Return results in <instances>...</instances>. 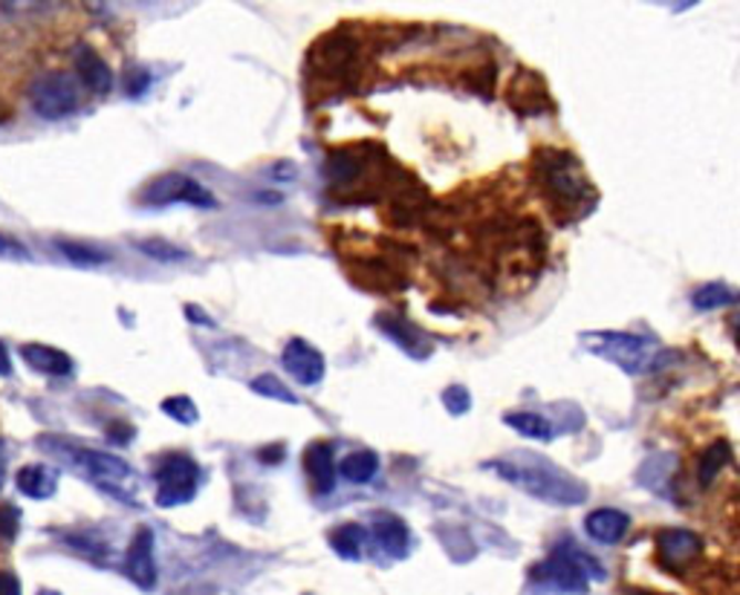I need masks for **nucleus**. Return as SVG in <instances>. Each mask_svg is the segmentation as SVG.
<instances>
[{
  "label": "nucleus",
  "instance_id": "nucleus-1",
  "mask_svg": "<svg viewBox=\"0 0 740 595\" xmlns=\"http://www.w3.org/2000/svg\"><path fill=\"white\" fill-rule=\"evenodd\" d=\"M483 469L498 471V477L509 480L521 491L544 500V503H555V507H579L587 500V486L582 480L570 477L567 471L553 466L541 455L501 457V460L487 462Z\"/></svg>",
  "mask_w": 740,
  "mask_h": 595
},
{
  "label": "nucleus",
  "instance_id": "nucleus-2",
  "mask_svg": "<svg viewBox=\"0 0 740 595\" xmlns=\"http://www.w3.org/2000/svg\"><path fill=\"white\" fill-rule=\"evenodd\" d=\"M38 446L44 448L46 455H53L55 460L64 462V466L79 471L84 480H91L98 491H105V494L122 500V503H136L134 489H127V483H134V469L119 455L75 446L70 439L53 437V434L38 437Z\"/></svg>",
  "mask_w": 740,
  "mask_h": 595
},
{
  "label": "nucleus",
  "instance_id": "nucleus-3",
  "mask_svg": "<svg viewBox=\"0 0 740 595\" xmlns=\"http://www.w3.org/2000/svg\"><path fill=\"white\" fill-rule=\"evenodd\" d=\"M532 584L546 589H559L567 595H587L591 581H605V570L598 566V561L570 541L555 543L550 559L532 566L530 573Z\"/></svg>",
  "mask_w": 740,
  "mask_h": 595
},
{
  "label": "nucleus",
  "instance_id": "nucleus-4",
  "mask_svg": "<svg viewBox=\"0 0 740 595\" xmlns=\"http://www.w3.org/2000/svg\"><path fill=\"white\" fill-rule=\"evenodd\" d=\"M582 344L593 356H602L607 362H614L616 367H622L625 373L636 376V373H645L650 367H657L659 342L654 335H639V333H614V330H605V333H584Z\"/></svg>",
  "mask_w": 740,
  "mask_h": 595
},
{
  "label": "nucleus",
  "instance_id": "nucleus-5",
  "mask_svg": "<svg viewBox=\"0 0 740 595\" xmlns=\"http://www.w3.org/2000/svg\"><path fill=\"white\" fill-rule=\"evenodd\" d=\"M539 177L546 186L550 197L559 200L561 206H573L579 209L582 200H596L593 188L587 186V179L582 174V165L567 150H550L539 159Z\"/></svg>",
  "mask_w": 740,
  "mask_h": 595
},
{
  "label": "nucleus",
  "instance_id": "nucleus-6",
  "mask_svg": "<svg viewBox=\"0 0 740 595\" xmlns=\"http://www.w3.org/2000/svg\"><path fill=\"white\" fill-rule=\"evenodd\" d=\"M200 466L188 455H165L157 460L154 480H157V507L174 509L195 500L200 489Z\"/></svg>",
  "mask_w": 740,
  "mask_h": 595
},
{
  "label": "nucleus",
  "instance_id": "nucleus-7",
  "mask_svg": "<svg viewBox=\"0 0 740 595\" xmlns=\"http://www.w3.org/2000/svg\"><path fill=\"white\" fill-rule=\"evenodd\" d=\"M32 111L46 122H61L79 111V84L67 73H46L30 87Z\"/></svg>",
  "mask_w": 740,
  "mask_h": 595
},
{
  "label": "nucleus",
  "instance_id": "nucleus-8",
  "mask_svg": "<svg viewBox=\"0 0 740 595\" xmlns=\"http://www.w3.org/2000/svg\"><path fill=\"white\" fill-rule=\"evenodd\" d=\"M139 200L145 206H168V202H188L195 209H215L217 206L215 194L186 174H163V177L150 179L139 194Z\"/></svg>",
  "mask_w": 740,
  "mask_h": 595
},
{
  "label": "nucleus",
  "instance_id": "nucleus-9",
  "mask_svg": "<svg viewBox=\"0 0 740 595\" xmlns=\"http://www.w3.org/2000/svg\"><path fill=\"white\" fill-rule=\"evenodd\" d=\"M154 532L150 526H139L131 537V546L125 552V573L127 578L134 581L136 587L150 593V589L157 587V559H154Z\"/></svg>",
  "mask_w": 740,
  "mask_h": 595
},
{
  "label": "nucleus",
  "instance_id": "nucleus-10",
  "mask_svg": "<svg viewBox=\"0 0 740 595\" xmlns=\"http://www.w3.org/2000/svg\"><path fill=\"white\" fill-rule=\"evenodd\" d=\"M374 324H376V330H382L385 338H390V342L397 344L399 351L408 353V356L417 358V362H426V358L434 353L431 335L423 333L414 321L403 319V315L382 313V315H376Z\"/></svg>",
  "mask_w": 740,
  "mask_h": 595
},
{
  "label": "nucleus",
  "instance_id": "nucleus-11",
  "mask_svg": "<svg viewBox=\"0 0 740 595\" xmlns=\"http://www.w3.org/2000/svg\"><path fill=\"white\" fill-rule=\"evenodd\" d=\"M281 365L284 370L290 373L292 379H299L301 385H319L324 382V373H327V365H324V356L315 351L313 344L304 342V338H290L281 353Z\"/></svg>",
  "mask_w": 740,
  "mask_h": 595
},
{
  "label": "nucleus",
  "instance_id": "nucleus-12",
  "mask_svg": "<svg viewBox=\"0 0 740 595\" xmlns=\"http://www.w3.org/2000/svg\"><path fill=\"white\" fill-rule=\"evenodd\" d=\"M700 550H703V541L688 529H663L657 535L659 561L666 564V570H686L700 555Z\"/></svg>",
  "mask_w": 740,
  "mask_h": 595
},
{
  "label": "nucleus",
  "instance_id": "nucleus-13",
  "mask_svg": "<svg viewBox=\"0 0 740 595\" xmlns=\"http://www.w3.org/2000/svg\"><path fill=\"white\" fill-rule=\"evenodd\" d=\"M367 535H374L382 550L397 561L408 559V552H411L414 546L411 529H408V523H405L403 518H397V514H374Z\"/></svg>",
  "mask_w": 740,
  "mask_h": 595
},
{
  "label": "nucleus",
  "instance_id": "nucleus-14",
  "mask_svg": "<svg viewBox=\"0 0 740 595\" xmlns=\"http://www.w3.org/2000/svg\"><path fill=\"white\" fill-rule=\"evenodd\" d=\"M75 75L82 79V84L96 96H107L113 90V70L107 67V61L91 50V46H79L75 50Z\"/></svg>",
  "mask_w": 740,
  "mask_h": 595
},
{
  "label": "nucleus",
  "instance_id": "nucleus-15",
  "mask_svg": "<svg viewBox=\"0 0 740 595\" xmlns=\"http://www.w3.org/2000/svg\"><path fill=\"white\" fill-rule=\"evenodd\" d=\"M21 358L35 373H44V376H53V379H67L70 373L75 370L73 358L64 351H59V347H50V344H23Z\"/></svg>",
  "mask_w": 740,
  "mask_h": 595
},
{
  "label": "nucleus",
  "instance_id": "nucleus-16",
  "mask_svg": "<svg viewBox=\"0 0 740 595\" xmlns=\"http://www.w3.org/2000/svg\"><path fill=\"white\" fill-rule=\"evenodd\" d=\"M59 469L46 466V462H27L23 469H18L15 486L27 498L50 500L59 491Z\"/></svg>",
  "mask_w": 740,
  "mask_h": 595
},
{
  "label": "nucleus",
  "instance_id": "nucleus-17",
  "mask_svg": "<svg viewBox=\"0 0 740 595\" xmlns=\"http://www.w3.org/2000/svg\"><path fill=\"white\" fill-rule=\"evenodd\" d=\"M628 526H630L628 514L611 507L596 509V512H591L584 518V532H587L596 543H605V546L619 543L622 537H625V532H628Z\"/></svg>",
  "mask_w": 740,
  "mask_h": 595
},
{
  "label": "nucleus",
  "instance_id": "nucleus-18",
  "mask_svg": "<svg viewBox=\"0 0 740 595\" xmlns=\"http://www.w3.org/2000/svg\"><path fill=\"white\" fill-rule=\"evenodd\" d=\"M304 471H308L310 483L315 494H330L336 489V469H333V446L330 442H313L304 451Z\"/></svg>",
  "mask_w": 740,
  "mask_h": 595
},
{
  "label": "nucleus",
  "instance_id": "nucleus-19",
  "mask_svg": "<svg viewBox=\"0 0 740 595\" xmlns=\"http://www.w3.org/2000/svg\"><path fill=\"white\" fill-rule=\"evenodd\" d=\"M367 529L362 523H342L330 532V546L338 559L344 561H359L367 543Z\"/></svg>",
  "mask_w": 740,
  "mask_h": 595
},
{
  "label": "nucleus",
  "instance_id": "nucleus-20",
  "mask_svg": "<svg viewBox=\"0 0 740 595\" xmlns=\"http://www.w3.org/2000/svg\"><path fill=\"white\" fill-rule=\"evenodd\" d=\"M503 422L518 431L521 437L535 439V442H550L555 437V428L550 419H544L541 414H530V410H512V414H503Z\"/></svg>",
  "mask_w": 740,
  "mask_h": 595
},
{
  "label": "nucleus",
  "instance_id": "nucleus-21",
  "mask_svg": "<svg viewBox=\"0 0 740 595\" xmlns=\"http://www.w3.org/2000/svg\"><path fill=\"white\" fill-rule=\"evenodd\" d=\"M729 462H732V446H729L726 439H720V442L706 448L703 455H700V462H697V480H700V486L709 489V486L715 483V477H718Z\"/></svg>",
  "mask_w": 740,
  "mask_h": 595
},
{
  "label": "nucleus",
  "instance_id": "nucleus-22",
  "mask_svg": "<svg viewBox=\"0 0 740 595\" xmlns=\"http://www.w3.org/2000/svg\"><path fill=\"white\" fill-rule=\"evenodd\" d=\"M338 471H342V477L347 483L356 486L371 483L376 477V471H379V457H376V451H353V455L344 457Z\"/></svg>",
  "mask_w": 740,
  "mask_h": 595
},
{
  "label": "nucleus",
  "instance_id": "nucleus-23",
  "mask_svg": "<svg viewBox=\"0 0 740 595\" xmlns=\"http://www.w3.org/2000/svg\"><path fill=\"white\" fill-rule=\"evenodd\" d=\"M61 249V254L67 258L75 267H102V263L111 261V252L107 249H98L93 243H75V240H59L55 243Z\"/></svg>",
  "mask_w": 740,
  "mask_h": 595
},
{
  "label": "nucleus",
  "instance_id": "nucleus-24",
  "mask_svg": "<svg viewBox=\"0 0 740 595\" xmlns=\"http://www.w3.org/2000/svg\"><path fill=\"white\" fill-rule=\"evenodd\" d=\"M691 304H695V310H703V313H709V310H720V306H732L734 290L732 286H726V283H706V286L695 290Z\"/></svg>",
  "mask_w": 740,
  "mask_h": 595
},
{
  "label": "nucleus",
  "instance_id": "nucleus-25",
  "mask_svg": "<svg viewBox=\"0 0 740 595\" xmlns=\"http://www.w3.org/2000/svg\"><path fill=\"white\" fill-rule=\"evenodd\" d=\"M249 387H252V394L263 396V399H275V403H284V405H299V396L292 394L290 387L278 379V376H272V373L254 376V379L249 382Z\"/></svg>",
  "mask_w": 740,
  "mask_h": 595
},
{
  "label": "nucleus",
  "instance_id": "nucleus-26",
  "mask_svg": "<svg viewBox=\"0 0 740 595\" xmlns=\"http://www.w3.org/2000/svg\"><path fill=\"white\" fill-rule=\"evenodd\" d=\"M136 249H139L143 254H148V258H154V261H163V263L186 261L188 258L186 249L168 243V240H136Z\"/></svg>",
  "mask_w": 740,
  "mask_h": 595
},
{
  "label": "nucleus",
  "instance_id": "nucleus-27",
  "mask_svg": "<svg viewBox=\"0 0 740 595\" xmlns=\"http://www.w3.org/2000/svg\"><path fill=\"white\" fill-rule=\"evenodd\" d=\"M163 414L180 425H195L200 419V410H197L195 399L191 396H168L163 403Z\"/></svg>",
  "mask_w": 740,
  "mask_h": 595
},
{
  "label": "nucleus",
  "instance_id": "nucleus-28",
  "mask_svg": "<svg viewBox=\"0 0 740 595\" xmlns=\"http://www.w3.org/2000/svg\"><path fill=\"white\" fill-rule=\"evenodd\" d=\"M18 529H21V509L0 503V541H15Z\"/></svg>",
  "mask_w": 740,
  "mask_h": 595
},
{
  "label": "nucleus",
  "instance_id": "nucleus-29",
  "mask_svg": "<svg viewBox=\"0 0 740 595\" xmlns=\"http://www.w3.org/2000/svg\"><path fill=\"white\" fill-rule=\"evenodd\" d=\"M442 405L449 408V414H455V417H460V414H466V410L471 408V396L469 390H466L463 385H451L442 390Z\"/></svg>",
  "mask_w": 740,
  "mask_h": 595
},
{
  "label": "nucleus",
  "instance_id": "nucleus-30",
  "mask_svg": "<svg viewBox=\"0 0 740 595\" xmlns=\"http://www.w3.org/2000/svg\"><path fill=\"white\" fill-rule=\"evenodd\" d=\"M148 87H150V75H148V70L145 67H131L125 73V93L131 98H139V96H145V93H148Z\"/></svg>",
  "mask_w": 740,
  "mask_h": 595
},
{
  "label": "nucleus",
  "instance_id": "nucleus-31",
  "mask_svg": "<svg viewBox=\"0 0 740 595\" xmlns=\"http://www.w3.org/2000/svg\"><path fill=\"white\" fill-rule=\"evenodd\" d=\"M0 254H3V258H12V261H30V252H27L18 240L3 238V234H0Z\"/></svg>",
  "mask_w": 740,
  "mask_h": 595
},
{
  "label": "nucleus",
  "instance_id": "nucleus-32",
  "mask_svg": "<svg viewBox=\"0 0 740 595\" xmlns=\"http://www.w3.org/2000/svg\"><path fill=\"white\" fill-rule=\"evenodd\" d=\"M0 595H21V581L15 573L0 570Z\"/></svg>",
  "mask_w": 740,
  "mask_h": 595
},
{
  "label": "nucleus",
  "instance_id": "nucleus-33",
  "mask_svg": "<svg viewBox=\"0 0 740 595\" xmlns=\"http://www.w3.org/2000/svg\"><path fill=\"white\" fill-rule=\"evenodd\" d=\"M9 480V442L0 437V489L7 486Z\"/></svg>",
  "mask_w": 740,
  "mask_h": 595
},
{
  "label": "nucleus",
  "instance_id": "nucleus-34",
  "mask_svg": "<svg viewBox=\"0 0 740 595\" xmlns=\"http://www.w3.org/2000/svg\"><path fill=\"white\" fill-rule=\"evenodd\" d=\"M200 313H202L200 306L186 304V319H191V321H195V324H206V327H209L211 319H209V315H200Z\"/></svg>",
  "mask_w": 740,
  "mask_h": 595
},
{
  "label": "nucleus",
  "instance_id": "nucleus-35",
  "mask_svg": "<svg viewBox=\"0 0 740 595\" xmlns=\"http://www.w3.org/2000/svg\"><path fill=\"white\" fill-rule=\"evenodd\" d=\"M9 373H12V362H9L7 347L0 344V376H9Z\"/></svg>",
  "mask_w": 740,
  "mask_h": 595
},
{
  "label": "nucleus",
  "instance_id": "nucleus-36",
  "mask_svg": "<svg viewBox=\"0 0 740 595\" xmlns=\"http://www.w3.org/2000/svg\"><path fill=\"white\" fill-rule=\"evenodd\" d=\"M12 119V111H7V107H3V102H0V125H3V122H9Z\"/></svg>",
  "mask_w": 740,
  "mask_h": 595
},
{
  "label": "nucleus",
  "instance_id": "nucleus-37",
  "mask_svg": "<svg viewBox=\"0 0 740 595\" xmlns=\"http://www.w3.org/2000/svg\"><path fill=\"white\" fill-rule=\"evenodd\" d=\"M630 595H659V593H648V589H634Z\"/></svg>",
  "mask_w": 740,
  "mask_h": 595
},
{
  "label": "nucleus",
  "instance_id": "nucleus-38",
  "mask_svg": "<svg viewBox=\"0 0 740 595\" xmlns=\"http://www.w3.org/2000/svg\"><path fill=\"white\" fill-rule=\"evenodd\" d=\"M38 595H61V593H55V589H41Z\"/></svg>",
  "mask_w": 740,
  "mask_h": 595
}]
</instances>
